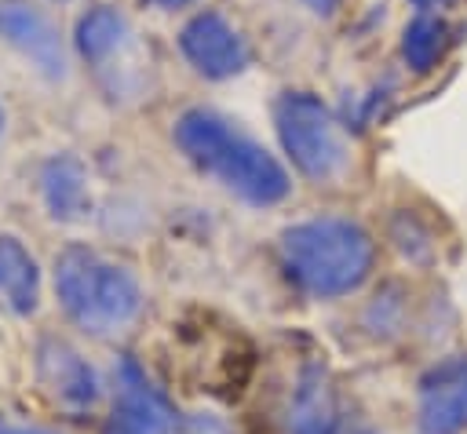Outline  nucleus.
<instances>
[{
    "label": "nucleus",
    "instance_id": "f257e3e1",
    "mask_svg": "<svg viewBox=\"0 0 467 434\" xmlns=\"http://www.w3.org/2000/svg\"><path fill=\"white\" fill-rule=\"evenodd\" d=\"M175 142L190 164H197L204 175H212L215 182H223L230 193H237L255 208L277 204L292 190L285 164L270 150H263L255 139L237 131L215 109H204V106L186 109L175 120Z\"/></svg>",
    "mask_w": 467,
    "mask_h": 434
},
{
    "label": "nucleus",
    "instance_id": "f03ea898",
    "mask_svg": "<svg viewBox=\"0 0 467 434\" xmlns=\"http://www.w3.org/2000/svg\"><path fill=\"white\" fill-rule=\"evenodd\" d=\"M281 266L296 288L314 299H339L361 288L376 263L368 230L343 215H321L296 222L281 233Z\"/></svg>",
    "mask_w": 467,
    "mask_h": 434
},
{
    "label": "nucleus",
    "instance_id": "7ed1b4c3",
    "mask_svg": "<svg viewBox=\"0 0 467 434\" xmlns=\"http://www.w3.org/2000/svg\"><path fill=\"white\" fill-rule=\"evenodd\" d=\"M55 295L88 336H117L142 310L135 274L84 244H69L55 255Z\"/></svg>",
    "mask_w": 467,
    "mask_h": 434
},
{
    "label": "nucleus",
    "instance_id": "20e7f679",
    "mask_svg": "<svg viewBox=\"0 0 467 434\" xmlns=\"http://www.w3.org/2000/svg\"><path fill=\"white\" fill-rule=\"evenodd\" d=\"M274 128L288 160L314 182L332 179L347 164V146L332 109L310 91H285L274 102Z\"/></svg>",
    "mask_w": 467,
    "mask_h": 434
},
{
    "label": "nucleus",
    "instance_id": "39448f33",
    "mask_svg": "<svg viewBox=\"0 0 467 434\" xmlns=\"http://www.w3.org/2000/svg\"><path fill=\"white\" fill-rule=\"evenodd\" d=\"M102 434H179L175 405L146 379L135 357H120L113 368V405Z\"/></svg>",
    "mask_w": 467,
    "mask_h": 434
},
{
    "label": "nucleus",
    "instance_id": "423d86ee",
    "mask_svg": "<svg viewBox=\"0 0 467 434\" xmlns=\"http://www.w3.org/2000/svg\"><path fill=\"white\" fill-rule=\"evenodd\" d=\"M0 40L47 80L66 77V47L55 22L29 0H0Z\"/></svg>",
    "mask_w": 467,
    "mask_h": 434
},
{
    "label": "nucleus",
    "instance_id": "0eeeda50",
    "mask_svg": "<svg viewBox=\"0 0 467 434\" xmlns=\"http://www.w3.org/2000/svg\"><path fill=\"white\" fill-rule=\"evenodd\" d=\"M179 47L186 55V62L208 77V80H226L234 73H241L248 66V44L244 36L215 11H201L193 15L182 29H179Z\"/></svg>",
    "mask_w": 467,
    "mask_h": 434
},
{
    "label": "nucleus",
    "instance_id": "6e6552de",
    "mask_svg": "<svg viewBox=\"0 0 467 434\" xmlns=\"http://www.w3.org/2000/svg\"><path fill=\"white\" fill-rule=\"evenodd\" d=\"M36 376H40V387L47 390V398L69 412H84L99 401L102 394V383H99V372L91 368V361L69 346L66 339H44L36 346Z\"/></svg>",
    "mask_w": 467,
    "mask_h": 434
},
{
    "label": "nucleus",
    "instance_id": "1a4fd4ad",
    "mask_svg": "<svg viewBox=\"0 0 467 434\" xmlns=\"http://www.w3.org/2000/svg\"><path fill=\"white\" fill-rule=\"evenodd\" d=\"M423 434H460L467 427V357H449L420 379Z\"/></svg>",
    "mask_w": 467,
    "mask_h": 434
},
{
    "label": "nucleus",
    "instance_id": "9d476101",
    "mask_svg": "<svg viewBox=\"0 0 467 434\" xmlns=\"http://www.w3.org/2000/svg\"><path fill=\"white\" fill-rule=\"evenodd\" d=\"M339 405H336V390L328 379V368L321 361H306L296 390H292V405H288V430L292 434H332L339 427Z\"/></svg>",
    "mask_w": 467,
    "mask_h": 434
},
{
    "label": "nucleus",
    "instance_id": "9b49d317",
    "mask_svg": "<svg viewBox=\"0 0 467 434\" xmlns=\"http://www.w3.org/2000/svg\"><path fill=\"white\" fill-rule=\"evenodd\" d=\"M40 306V266L29 248L0 233V310L15 317H29Z\"/></svg>",
    "mask_w": 467,
    "mask_h": 434
},
{
    "label": "nucleus",
    "instance_id": "f8f14e48",
    "mask_svg": "<svg viewBox=\"0 0 467 434\" xmlns=\"http://www.w3.org/2000/svg\"><path fill=\"white\" fill-rule=\"evenodd\" d=\"M40 197L51 219L77 222L88 212V175L73 153H55L40 168Z\"/></svg>",
    "mask_w": 467,
    "mask_h": 434
},
{
    "label": "nucleus",
    "instance_id": "ddd939ff",
    "mask_svg": "<svg viewBox=\"0 0 467 434\" xmlns=\"http://www.w3.org/2000/svg\"><path fill=\"white\" fill-rule=\"evenodd\" d=\"M124 40H128V22H124V15L117 11V7H109V4H99V7H91L80 22H77V47H80V55L88 58V62H106V58H113L120 47H124Z\"/></svg>",
    "mask_w": 467,
    "mask_h": 434
},
{
    "label": "nucleus",
    "instance_id": "4468645a",
    "mask_svg": "<svg viewBox=\"0 0 467 434\" xmlns=\"http://www.w3.org/2000/svg\"><path fill=\"white\" fill-rule=\"evenodd\" d=\"M445 36H449V26L438 15H416L405 26V33H401V58H405V66L412 73L434 69V62L445 51Z\"/></svg>",
    "mask_w": 467,
    "mask_h": 434
},
{
    "label": "nucleus",
    "instance_id": "2eb2a0df",
    "mask_svg": "<svg viewBox=\"0 0 467 434\" xmlns=\"http://www.w3.org/2000/svg\"><path fill=\"white\" fill-rule=\"evenodd\" d=\"M394 295H398V288H383L376 295V303L368 306V314H365L368 328L379 332V336H390L401 325V299H394Z\"/></svg>",
    "mask_w": 467,
    "mask_h": 434
},
{
    "label": "nucleus",
    "instance_id": "dca6fc26",
    "mask_svg": "<svg viewBox=\"0 0 467 434\" xmlns=\"http://www.w3.org/2000/svg\"><path fill=\"white\" fill-rule=\"evenodd\" d=\"M0 434H58V430H47V427H22V423L0 419Z\"/></svg>",
    "mask_w": 467,
    "mask_h": 434
},
{
    "label": "nucleus",
    "instance_id": "f3484780",
    "mask_svg": "<svg viewBox=\"0 0 467 434\" xmlns=\"http://www.w3.org/2000/svg\"><path fill=\"white\" fill-rule=\"evenodd\" d=\"M452 0H412V7H420V15H434L441 7H449Z\"/></svg>",
    "mask_w": 467,
    "mask_h": 434
},
{
    "label": "nucleus",
    "instance_id": "a211bd4d",
    "mask_svg": "<svg viewBox=\"0 0 467 434\" xmlns=\"http://www.w3.org/2000/svg\"><path fill=\"white\" fill-rule=\"evenodd\" d=\"M339 4H343V0H306V7H314L317 15H332Z\"/></svg>",
    "mask_w": 467,
    "mask_h": 434
},
{
    "label": "nucleus",
    "instance_id": "6ab92c4d",
    "mask_svg": "<svg viewBox=\"0 0 467 434\" xmlns=\"http://www.w3.org/2000/svg\"><path fill=\"white\" fill-rule=\"evenodd\" d=\"M146 4H153V7H161V11H175V7H186V4H193V0H146Z\"/></svg>",
    "mask_w": 467,
    "mask_h": 434
},
{
    "label": "nucleus",
    "instance_id": "aec40b11",
    "mask_svg": "<svg viewBox=\"0 0 467 434\" xmlns=\"http://www.w3.org/2000/svg\"><path fill=\"white\" fill-rule=\"evenodd\" d=\"M332 434H372V430H368V427H350V423H339Z\"/></svg>",
    "mask_w": 467,
    "mask_h": 434
},
{
    "label": "nucleus",
    "instance_id": "412c9836",
    "mask_svg": "<svg viewBox=\"0 0 467 434\" xmlns=\"http://www.w3.org/2000/svg\"><path fill=\"white\" fill-rule=\"evenodd\" d=\"M4 128H7V113H4V106H0V139H4Z\"/></svg>",
    "mask_w": 467,
    "mask_h": 434
}]
</instances>
